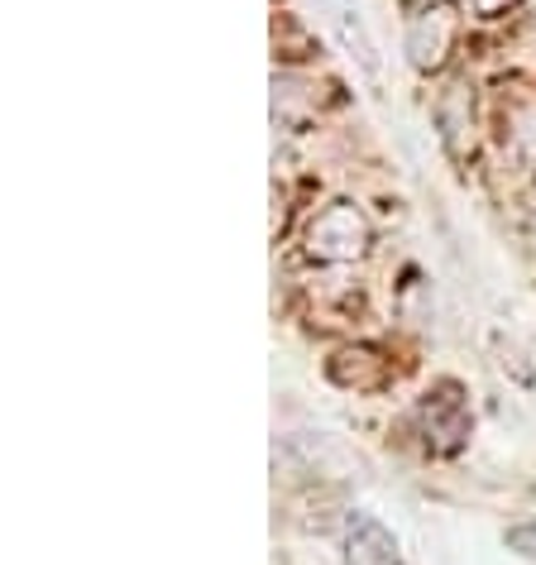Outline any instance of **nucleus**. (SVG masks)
<instances>
[{"mask_svg": "<svg viewBox=\"0 0 536 565\" xmlns=\"http://www.w3.org/2000/svg\"><path fill=\"white\" fill-rule=\"evenodd\" d=\"M374 245V225L355 202H335L307 225V254L321 264H355Z\"/></svg>", "mask_w": 536, "mask_h": 565, "instance_id": "nucleus-1", "label": "nucleus"}, {"mask_svg": "<svg viewBox=\"0 0 536 565\" xmlns=\"http://www.w3.org/2000/svg\"><path fill=\"white\" fill-rule=\"evenodd\" d=\"M455 39H460V15L450 6H427L417 10L412 24H407V63L417 67V73H441L450 63V53H455Z\"/></svg>", "mask_w": 536, "mask_h": 565, "instance_id": "nucleus-2", "label": "nucleus"}, {"mask_svg": "<svg viewBox=\"0 0 536 565\" xmlns=\"http://www.w3.org/2000/svg\"><path fill=\"white\" fill-rule=\"evenodd\" d=\"M417 422H421V431H427V441L436 450H455L464 436H470V413H464L455 384L427 393V398L417 403Z\"/></svg>", "mask_w": 536, "mask_h": 565, "instance_id": "nucleus-3", "label": "nucleus"}, {"mask_svg": "<svg viewBox=\"0 0 536 565\" xmlns=\"http://www.w3.org/2000/svg\"><path fill=\"white\" fill-rule=\"evenodd\" d=\"M345 565H403L398 536L369 513L345 518Z\"/></svg>", "mask_w": 536, "mask_h": 565, "instance_id": "nucleus-4", "label": "nucleus"}, {"mask_svg": "<svg viewBox=\"0 0 536 565\" xmlns=\"http://www.w3.org/2000/svg\"><path fill=\"white\" fill-rule=\"evenodd\" d=\"M507 542H513L522 556L536 561V522H522V527H513V532H507Z\"/></svg>", "mask_w": 536, "mask_h": 565, "instance_id": "nucleus-5", "label": "nucleus"}, {"mask_svg": "<svg viewBox=\"0 0 536 565\" xmlns=\"http://www.w3.org/2000/svg\"><path fill=\"white\" fill-rule=\"evenodd\" d=\"M474 6V15H484V20H493V15H507L513 6H522V0H470Z\"/></svg>", "mask_w": 536, "mask_h": 565, "instance_id": "nucleus-6", "label": "nucleus"}, {"mask_svg": "<svg viewBox=\"0 0 536 565\" xmlns=\"http://www.w3.org/2000/svg\"><path fill=\"white\" fill-rule=\"evenodd\" d=\"M417 6H421V10H427V6H446V0H417Z\"/></svg>", "mask_w": 536, "mask_h": 565, "instance_id": "nucleus-7", "label": "nucleus"}]
</instances>
